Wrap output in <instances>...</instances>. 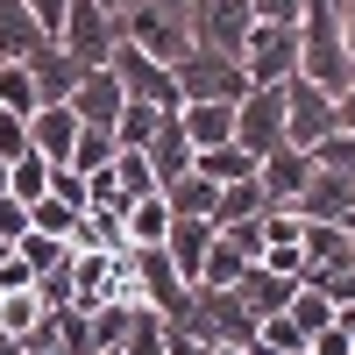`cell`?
I'll return each instance as SVG.
<instances>
[{
  "instance_id": "1",
  "label": "cell",
  "mask_w": 355,
  "mask_h": 355,
  "mask_svg": "<svg viewBox=\"0 0 355 355\" xmlns=\"http://www.w3.org/2000/svg\"><path fill=\"white\" fill-rule=\"evenodd\" d=\"M299 78L327 85V93H341V85L355 78V57H348L334 0H306V8H299Z\"/></svg>"
},
{
  "instance_id": "2",
  "label": "cell",
  "mask_w": 355,
  "mask_h": 355,
  "mask_svg": "<svg viewBox=\"0 0 355 355\" xmlns=\"http://www.w3.org/2000/svg\"><path fill=\"white\" fill-rule=\"evenodd\" d=\"M121 36L135 50L164 57V64H178L192 50V0H121Z\"/></svg>"
},
{
  "instance_id": "3",
  "label": "cell",
  "mask_w": 355,
  "mask_h": 355,
  "mask_svg": "<svg viewBox=\"0 0 355 355\" xmlns=\"http://www.w3.org/2000/svg\"><path fill=\"white\" fill-rule=\"evenodd\" d=\"M171 78H178V107H192V100H220V107H234L249 93V71H242V57L234 50H185L171 64Z\"/></svg>"
},
{
  "instance_id": "4",
  "label": "cell",
  "mask_w": 355,
  "mask_h": 355,
  "mask_svg": "<svg viewBox=\"0 0 355 355\" xmlns=\"http://www.w3.org/2000/svg\"><path fill=\"white\" fill-rule=\"evenodd\" d=\"M57 43L93 71V64H107V50L121 43V15H114L107 0H64V15H57Z\"/></svg>"
},
{
  "instance_id": "5",
  "label": "cell",
  "mask_w": 355,
  "mask_h": 355,
  "mask_svg": "<svg viewBox=\"0 0 355 355\" xmlns=\"http://www.w3.org/2000/svg\"><path fill=\"white\" fill-rule=\"evenodd\" d=\"M234 57H242L249 85H284L299 71V21H249V36H242Z\"/></svg>"
},
{
  "instance_id": "6",
  "label": "cell",
  "mask_w": 355,
  "mask_h": 355,
  "mask_svg": "<svg viewBox=\"0 0 355 355\" xmlns=\"http://www.w3.org/2000/svg\"><path fill=\"white\" fill-rule=\"evenodd\" d=\"M107 71H114V85H121L128 100H142V107H164V114H178V78H171V64L164 57H150V50H135L128 36L107 50Z\"/></svg>"
},
{
  "instance_id": "7",
  "label": "cell",
  "mask_w": 355,
  "mask_h": 355,
  "mask_svg": "<svg viewBox=\"0 0 355 355\" xmlns=\"http://www.w3.org/2000/svg\"><path fill=\"white\" fill-rule=\"evenodd\" d=\"M128 291H135V306H157L171 327H178V313H185V299H192V284L178 277V263L164 256V242L128 249Z\"/></svg>"
},
{
  "instance_id": "8",
  "label": "cell",
  "mask_w": 355,
  "mask_h": 355,
  "mask_svg": "<svg viewBox=\"0 0 355 355\" xmlns=\"http://www.w3.org/2000/svg\"><path fill=\"white\" fill-rule=\"evenodd\" d=\"M334 128H341L334 93L291 71V78H284V142H291V150H313V142H320V135H334Z\"/></svg>"
},
{
  "instance_id": "9",
  "label": "cell",
  "mask_w": 355,
  "mask_h": 355,
  "mask_svg": "<svg viewBox=\"0 0 355 355\" xmlns=\"http://www.w3.org/2000/svg\"><path fill=\"white\" fill-rule=\"evenodd\" d=\"M234 142H242L249 157L284 142V85H249V93L234 100Z\"/></svg>"
},
{
  "instance_id": "10",
  "label": "cell",
  "mask_w": 355,
  "mask_h": 355,
  "mask_svg": "<svg viewBox=\"0 0 355 355\" xmlns=\"http://www.w3.org/2000/svg\"><path fill=\"white\" fill-rule=\"evenodd\" d=\"M249 0H192V43L199 50H242L249 36Z\"/></svg>"
},
{
  "instance_id": "11",
  "label": "cell",
  "mask_w": 355,
  "mask_h": 355,
  "mask_svg": "<svg viewBox=\"0 0 355 355\" xmlns=\"http://www.w3.org/2000/svg\"><path fill=\"white\" fill-rule=\"evenodd\" d=\"M64 107L78 114V128H100V135H114V114L128 107V93L114 85V71H107V64H93V71H85V78L71 85V100H64Z\"/></svg>"
},
{
  "instance_id": "12",
  "label": "cell",
  "mask_w": 355,
  "mask_h": 355,
  "mask_svg": "<svg viewBox=\"0 0 355 355\" xmlns=\"http://www.w3.org/2000/svg\"><path fill=\"white\" fill-rule=\"evenodd\" d=\"M306 178H313V157L291 150V142H277V150L256 157V185H263V199H270V206H299Z\"/></svg>"
},
{
  "instance_id": "13",
  "label": "cell",
  "mask_w": 355,
  "mask_h": 355,
  "mask_svg": "<svg viewBox=\"0 0 355 355\" xmlns=\"http://www.w3.org/2000/svg\"><path fill=\"white\" fill-rule=\"evenodd\" d=\"M21 71H28V85H36V100H43V107H50V100H71V85L85 78V64H78V57L57 43V36H50L43 50H28V57H21Z\"/></svg>"
},
{
  "instance_id": "14",
  "label": "cell",
  "mask_w": 355,
  "mask_h": 355,
  "mask_svg": "<svg viewBox=\"0 0 355 355\" xmlns=\"http://www.w3.org/2000/svg\"><path fill=\"white\" fill-rule=\"evenodd\" d=\"M142 164L157 171V192L171 185V178H185V171H192V135H185V121H178V114H157L150 142H142Z\"/></svg>"
},
{
  "instance_id": "15",
  "label": "cell",
  "mask_w": 355,
  "mask_h": 355,
  "mask_svg": "<svg viewBox=\"0 0 355 355\" xmlns=\"http://www.w3.org/2000/svg\"><path fill=\"white\" fill-rule=\"evenodd\" d=\"M348 206H355V178L348 171H313L291 214L299 220H348Z\"/></svg>"
},
{
  "instance_id": "16",
  "label": "cell",
  "mask_w": 355,
  "mask_h": 355,
  "mask_svg": "<svg viewBox=\"0 0 355 355\" xmlns=\"http://www.w3.org/2000/svg\"><path fill=\"white\" fill-rule=\"evenodd\" d=\"M214 220H192V214H171V227H164V256L178 263V277H199V263H206V249H214Z\"/></svg>"
},
{
  "instance_id": "17",
  "label": "cell",
  "mask_w": 355,
  "mask_h": 355,
  "mask_svg": "<svg viewBox=\"0 0 355 355\" xmlns=\"http://www.w3.org/2000/svg\"><path fill=\"white\" fill-rule=\"evenodd\" d=\"M71 142H78V114H71L64 100H50V107L28 114V150H36V157L64 164V157H71Z\"/></svg>"
},
{
  "instance_id": "18",
  "label": "cell",
  "mask_w": 355,
  "mask_h": 355,
  "mask_svg": "<svg viewBox=\"0 0 355 355\" xmlns=\"http://www.w3.org/2000/svg\"><path fill=\"white\" fill-rule=\"evenodd\" d=\"M291 291H299V277L249 263V270H242V284H234V299L249 306V320H270V313H284V306H291Z\"/></svg>"
},
{
  "instance_id": "19",
  "label": "cell",
  "mask_w": 355,
  "mask_h": 355,
  "mask_svg": "<svg viewBox=\"0 0 355 355\" xmlns=\"http://www.w3.org/2000/svg\"><path fill=\"white\" fill-rule=\"evenodd\" d=\"M50 28L36 21V8L28 0H0V64H21L28 50H43Z\"/></svg>"
},
{
  "instance_id": "20",
  "label": "cell",
  "mask_w": 355,
  "mask_h": 355,
  "mask_svg": "<svg viewBox=\"0 0 355 355\" xmlns=\"http://www.w3.org/2000/svg\"><path fill=\"white\" fill-rule=\"evenodd\" d=\"M178 121H185L192 150H220V142H234V107H220V100H192V107H178Z\"/></svg>"
},
{
  "instance_id": "21",
  "label": "cell",
  "mask_w": 355,
  "mask_h": 355,
  "mask_svg": "<svg viewBox=\"0 0 355 355\" xmlns=\"http://www.w3.org/2000/svg\"><path fill=\"white\" fill-rule=\"evenodd\" d=\"M214 199H220V185L199 178V171H185V178L164 185V206H171V214H192V220H214Z\"/></svg>"
},
{
  "instance_id": "22",
  "label": "cell",
  "mask_w": 355,
  "mask_h": 355,
  "mask_svg": "<svg viewBox=\"0 0 355 355\" xmlns=\"http://www.w3.org/2000/svg\"><path fill=\"white\" fill-rule=\"evenodd\" d=\"M256 214H270V199H263L256 171L234 178V185H220V199H214V227H227V220H256Z\"/></svg>"
},
{
  "instance_id": "23",
  "label": "cell",
  "mask_w": 355,
  "mask_h": 355,
  "mask_svg": "<svg viewBox=\"0 0 355 355\" xmlns=\"http://www.w3.org/2000/svg\"><path fill=\"white\" fill-rule=\"evenodd\" d=\"M121 227H128V249H150V242H164V227H171V206H164V192H150V199L121 206Z\"/></svg>"
},
{
  "instance_id": "24",
  "label": "cell",
  "mask_w": 355,
  "mask_h": 355,
  "mask_svg": "<svg viewBox=\"0 0 355 355\" xmlns=\"http://www.w3.org/2000/svg\"><path fill=\"white\" fill-rule=\"evenodd\" d=\"M192 171L199 178H214V185H234V178H249L256 157L242 150V142H220V150H192Z\"/></svg>"
},
{
  "instance_id": "25",
  "label": "cell",
  "mask_w": 355,
  "mask_h": 355,
  "mask_svg": "<svg viewBox=\"0 0 355 355\" xmlns=\"http://www.w3.org/2000/svg\"><path fill=\"white\" fill-rule=\"evenodd\" d=\"M43 299H36V284H21V291H0V327H8L15 341H28V334H36L43 327Z\"/></svg>"
},
{
  "instance_id": "26",
  "label": "cell",
  "mask_w": 355,
  "mask_h": 355,
  "mask_svg": "<svg viewBox=\"0 0 355 355\" xmlns=\"http://www.w3.org/2000/svg\"><path fill=\"white\" fill-rule=\"evenodd\" d=\"M242 270H249V256H242V249H227L220 234H214V249H206V263H199V277H192V284H206V291H234V284H242Z\"/></svg>"
},
{
  "instance_id": "27",
  "label": "cell",
  "mask_w": 355,
  "mask_h": 355,
  "mask_svg": "<svg viewBox=\"0 0 355 355\" xmlns=\"http://www.w3.org/2000/svg\"><path fill=\"white\" fill-rule=\"evenodd\" d=\"M15 256L28 263V277H50V270H64V263H71V242H57V234H36V227H28L21 242H15Z\"/></svg>"
},
{
  "instance_id": "28",
  "label": "cell",
  "mask_w": 355,
  "mask_h": 355,
  "mask_svg": "<svg viewBox=\"0 0 355 355\" xmlns=\"http://www.w3.org/2000/svg\"><path fill=\"white\" fill-rule=\"evenodd\" d=\"M114 192H121V206H135V199L157 192V171L142 164V150H114Z\"/></svg>"
},
{
  "instance_id": "29",
  "label": "cell",
  "mask_w": 355,
  "mask_h": 355,
  "mask_svg": "<svg viewBox=\"0 0 355 355\" xmlns=\"http://www.w3.org/2000/svg\"><path fill=\"white\" fill-rule=\"evenodd\" d=\"M284 320H291V327H299V334L313 341L320 327H334V306H327V299H320V291H313V284H299V291H291V306H284Z\"/></svg>"
},
{
  "instance_id": "30",
  "label": "cell",
  "mask_w": 355,
  "mask_h": 355,
  "mask_svg": "<svg viewBox=\"0 0 355 355\" xmlns=\"http://www.w3.org/2000/svg\"><path fill=\"white\" fill-rule=\"evenodd\" d=\"M43 185H50V157H36V150H21L15 164H8V192L28 206V199H43Z\"/></svg>"
},
{
  "instance_id": "31",
  "label": "cell",
  "mask_w": 355,
  "mask_h": 355,
  "mask_svg": "<svg viewBox=\"0 0 355 355\" xmlns=\"http://www.w3.org/2000/svg\"><path fill=\"white\" fill-rule=\"evenodd\" d=\"M157 114H164V107L128 100L121 114H114V150H142V142H150V128H157Z\"/></svg>"
},
{
  "instance_id": "32",
  "label": "cell",
  "mask_w": 355,
  "mask_h": 355,
  "mask_svg": "<svg viewBox=\"0 0 355 355\" xmlns=\"http://www.w3.org/2000/svg\"><path fill=\"white\" fill-rule=\"evenodd\" d=\"M28 227L36 234H57V242H71V227H78V206H64V199H28Z\"/></svg>"
},
{
  "instance_id": "33",
  "label": "cell",
  "mask_w": 355,
  "mask_h": 355,
  "mask_svg": "<svg viewBox=\"0 0 355 355\" xmlns=\"http://www.w3.org/2000/svg\"><path fill=\"white\" fill-rule=\"evenodd\" d=\"M306 157H313V171H348V178H355V135L334 128V135H320Z\"/></svg>"
},
{
  "instance_id": "34",
  "label": "cell",
  "mask_w": 355,
  "mask_h": 355,
  "mask_svg": "<svg viewBox=\"0 0 355 355\" xmlns=\"http://www.w3.org/2000/svg\"><path fill=\"white\" fill-rule=\"evenodd\" d=\"M43 100H36V85H28V71L21 64H0V114H36Z\"/></svg>"
},
{
  "instance_id": "35",
  "label": "cell",
  "mask_w": 355,
  "mask_h": 355,
  "mask_svg": "<svg viewBox=\"0 0 355 355\" xmlns=\"http://www.w3.org/2000/svg\"><path fill=\"white\" fill-rule=\"evenodd\" d=\"M50 199H64V206H78V214H85V178L71 171V164H50V185H43Z\"/></svg>"
},
{
  "instance_id": "36",
  "label": "cell",
  "mask_w": 355,
  "mask_h": 355,
  "mask_svg": "<svg viewBox=\"0 0 355 355\" xmlns=\"http://www.w3.org/2000/svg\"><path fill=\"white\" fill-rule=\"evenodd\" d=\"M220 242H227V249H242V256L256 263V256H263V214H256V220H227V227H220Z\"/></svg>"
},
{
  "instance_id": "37",
  "label": "cell",
  "mask_w": 355,
  "mask_h": 355,
  "mask_svg": "<svg viewBox=\"0 0 355 355\" xmlns=\"http://www.w3.org/2000/svg\"><path fill=\"white\" fill-rule=\"evenodd\" d=\"M28 150V114H0V164H15Z\"/></svg>"
},
{
  "instance_id": "38",
  "label": "cell",
  "mask_w": 355,
  "mask_h": 355,
  "mask_svg": "<svg viewBox=\"0 0 355 355\" xmlns=\"http://www.w3.org/2000/svg\"><path fill=\"white\" fill-rule=\"evenodd\" d=\"M21 234H28V206L15 192H0V242H21Z\"/></svg>"
},
{
  "instance_id": "39",
  "label": "cell",
  "mask_w": 355,
  "mask_h": 355,
  "mask_svg": "<svg viewBox=\"0 0 355 355\" xmlns=\"http://www.w3.org/2000/svg\"><path fill=\"white\" fill-rule=\"evenodd\" d=\"M299 8H306V0H249L256 21H299Z\"/></svg>"
},
{
  "instance_id": "40",
  "label": "cell",
  "mask_w": 355,
  "mask_h": 355,
  "mask_svg": "<svg viewBox=\"0 0 355 355\" xmlns=\"http://www.w3.org/2000/svg\"><path fill=\"white\" fill-rule=\"evenodd\" d=\"M306 355H355V341H348L341 327H320V334L306 341Z\"/></svg>"
},
{
  "instance_id": "41",
  "label": "cell",
  "mask_w": 355,
  "mask_h": 355,
  "mask_svg": "<svg viewBox=\"0 0 355 355\" xmlns=\"http://www.w3.org/2000/svg\"><path fill=\"white\" fill-rule=\"evenodd\" d=\"M334 114H341V128L355 135V78H348V85H341V93H334Z\"/></svg>"
},
{
  "instance_id": "42",
  "label": "cell",
  "mask_w": 355,
  "mask_h": 355,
  "mask_svg": "<svg viewBox=\"0 0 355 355\" xmlns=\"http://www.w3.org/2000/svg\"><path fill=\"white\" fill-rule=\"evenodd\" d=\"M28 8H36V21H43L50 36H57V15H64V0H28Z\"/></svg>"
},
{
  "instance_id": "43",
  "label": "cell",
  "mask_w": 355,
  "mask_h": 355,
  "mask_svg": "<svg viewBox=\"0 0 355 355\" xmlns=\"http://www.w3.org/2000/svg\"><path fill=\"white\" fill-rule=\"evenodd\" d=\"M341 8V36H348V57H355V0H334Z\"/></svg>"
},
{
  "instance_id": "44",
  "label": "cell",
  "mask_w": 355,
  "mask_h": 355,
  "mask_svg": "<svg viewBox=\"0 0 355 355\" xmlns=\"http://www.w3.org/2000/svg\"><path fill=\"white\" fill-rule=\"evenodd\" d=\"M334 327H341V334L355 341V299H348V306H334Z\"/></svg>"
},
{
  "instance_id": "45",
  "label": "cell",
  "mask_w": 355,
  "mask_h": 355,
  "mask_svg": "<svg viewBox=\"0 0 355 355\" xmlns=\"http://www.w3.org/2000/svg\"><path fill=\"white\" fill-rule=\"evenodd\" d=\"M8 256H15V242H0V263H8Z\"/></svg>"
},
{
  "instance_id": "46",
  "label": "cell",
  "mask_w": 355,
  "mask_h": 355,
  "mask_svg": "<svg viewBox=\"0 0 355 355\" xmlns=\"http://www.w3.org/2000/svg\"><path fill=\"white\" fill-rule=\"evenodd\" d=\"M341 227H348V234H355V206H348V220H341Z\"/></svg>"
},
{
  "instance_id": "47",
  "label": "cell",
  "mask_w": 355,
  "mask_h": 355,
  "mask_svg": "<svg viewBox=\"0 0 355 355\" xmlns=\"http://www.w3.org/2000/svg\"><path fill=\"white\" fill-rule=\"evenodd\" d=\"M0 192H8V164H0Z\"/></svg>"
},
{
  "instance_id": "48",
  "label": "cell",
  "mask_w": 355,
  "mask_h": 355,
  "mask_svg": "<svg viewBox=\"0 0 355 355\" xmlns=\"http://www.w3.org/2000/svg\"><path fill=\"white\" fill-rule=\"evenodd\" d=\"M93 355H121V348H93Z\"/></svg>"
},
{
  "instance_id": "49",
  "label": "cell",
  "mask_w": 355,
  "mask_h": 355,
  "mask_svg": "<svg viewBox=\"0 0 355 355\" xmlns=\"http://www.w3.org/2000/svg\"><path fill=\"white\" fill-rule=\"evenodd\" d=\"M107 8H114V15H121V0H107Z\"/></svg>"
}]
</instances>
